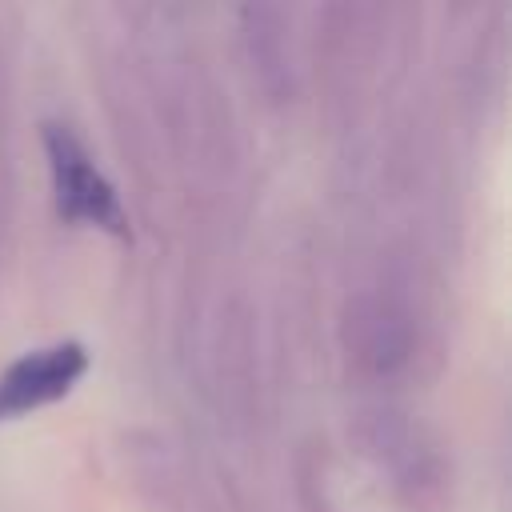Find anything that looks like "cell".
I'll return each instance as SVG.
<instances>
[{"instance_id":"7a4b0ae2","label":"cell","mask_w":512,"mask_h":512,"mask_svg":"<svg viewBox=\"0 0 512 512\" xmlns=\"http://www.w3.org/2000/svg\"><path fill=\"white\" fill-rule=\"evenodd\" d=\"M84 368H88V356L72 340L20 356L0 376V416H24L40 404L60 400L84 376Z\"/></svg>"},{"instance_id":"6da1fadb","label":"cell","mask_w":512,"mask_h":512,"mask_svg":"<svg viewBox=\"0 0 512 512\" xmlns=\"http://www.w3.org/2000/svg\"><path fill=\"white\" fill-rule=\"evenodd\" d=\"M44 144H48V160H52L60 216L80 220V224H96V228H108V232H124L120 200H116L112 184L92 168L80 140L72 132L56 128V124H48Z\"/></svg>"}]
</instances>
